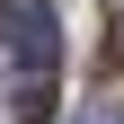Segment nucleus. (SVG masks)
Here are the masks:
<instances>
[{"label": "nucleus", "instance_id": "obj_1", "mask_svg": "<svg viewBox=\"0 0 124 124\" xmlns=\"http://www.w3.org/2000/svg\"><path fill=\"white\" fill-rule=\"evenodd\" d=\"M0 44L27 62V71H53L62 36H53V0H0Z\"/></svg>", "mask_w": 124, "mask_h": 124}, {"label": "nucleus", "instance_id": "obj_2", "mask_svg": "<svg viewBox=\"0 0 124 124\" xmlns=\"http://www.w3.org/2000/svg\"><path fill=\"white\" fill-rule=\"evenodd\" d=\"M71 124H124V106H115V98H98V106H80Z\"/></svg>", "mask_w": 124, "mask_h": 124}, {"label": "nucleus", "instance_id": "obj_3", "mask_svg": "<svg viewBox=\"0 0 124 124\" xmlns=\"http://www.w3.org/2000/svg\"><path fill=\"white\" fill-rule=\"evenodd\" d=\"M115 62H124V18H115V36H106V71H115Z\"/></svg>", "mask_w": 124, "mask_h": 124}]
</instances>
